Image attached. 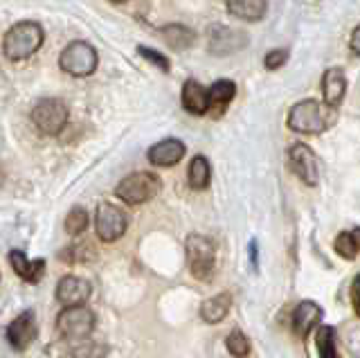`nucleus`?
<instances>
[{
	"label": "nucleus",
	"mask_w": 360,
	"mask_h": 358,
	"mask_svg": "<svg viewBox=\"0 0 360 358\" xmlns=\"http://www.w3.org/2000/svg\"><path fill=\"white\" fill-rule=\"evenodd\" d=\"M349 298H352V307H354V313L360 318V273L354 277L352 282V288H349Z\"/></svg>",
	"instance_id": "obj_29"
},
{
	"label": "nucleus",
	"mask_w": 360,
	"mask_h": 358,
	"mask_svg": "<svg viewBox=\"0 0 360 358\" xmlns=\"http://www.w3.org/2000/svg\"><path fill=\"white\" fill-rule=\"evenodd\" d=\"M146 155H149V162L155 165V167H174V165H178L180 160H183L185 144L180 140L169 138V140L153 144Z\"/></svg>",
	"instance_id": "obj_15"
},
{
	"label": "nucleus",
	"mask_w": 360,
	"mask_h": 358,
	"mask_svg": "<svg viewBox=\"0 0 360 358\" xmlns=\"http://www.w3.org/2000/svg\"><path fill=\"white\" fill-rule=\"evenodd\" d=\"M315 347H318L320 358H340L335 347V329L329 327V324H322V327L315 331Z\"/></svg>",
	"instance_id": "obj_24"
},
{
	"label": "nucleus",
	"mask_w": 360,
	"mask_h": 358,
	"mask_svg": "<svg viewBox=\"0 0 360 358\" xmlns=\"http://www.w3.org/2000/svg\"><path fill=\"white\" fill-rule=\"evenodd\" d=\"M288 158H290L292 172L297 174V178L302 183L318 185L320 170H318V158H315L311 147H307V144H302V142L292 144V147L288 149Z\"/></svg>",
	"instance_id": "obj_10"
},
{
	"label": "nucleus",
	"mask_w": 360,
	"mask_h": 358,
	"mask_svg": "<svg viewBox=\"0 0 360 358\" xmlns=\"http://www.w3.org/2000/svg\"><path fill=\"white\" fill-rule=\"evenodd\" d=\"M225 5H228V12L239 18V20H262L266 16V9H268V3L266 0H225Z\"/></svg>",
	"instance_id": "obj_19"
},
{
	"label": "nucleus",
	"mask_w": 360,
	"mask_h": 358,
	"mask_svg": "<svg viewBox=\"0 0 360 358\" xmlns=\"http://www.w3.org/2000/svg\"><path fill=\"white\" fill-rule=\"evenodd\" d=\"M138 52L142 54V57H144L146 61H151L153 65H158V68H160L162 72H167V70H169V61L162 57L160 52H155V50H151V48H144V46H140V48H138Z\"/></svg>",
	"instance_id": "obj_27"
},
{
	"label": "nucleus",
	"mask_w": 360,
	"mask_h": 358,
	"mask_svg": "<svg viewBox=\"0 0 360 358\" xmlns=\"http://www.w3.org/2000/svg\"><path fill=\"white\" fill-rule=\"evenodd\" d=\"M236 95V86L230 79H219L214 82L210 88V110L214 117H221L225 113V108L234 99Z\"/></svg>",
	"instance_id": "obj_18"
},
{
	"label": "nucleus",
	"mask_w": 360,
	"mask_h": 358,
	"mask_svg": "<svg viewBox=\"0 0 360 358\" xmlns=\"http://www.w3.org/2000/svg\"><path fill=\"white\" fill-rule=\"evenodd\" d=\"M93 293L88 279L77 277V275H65L59 286H56V300L65 307H82L86 305V300Z\"/></svg>",
	"instance_id": "obj_11"
},
{
	"label": "nucleus",
	"mask_w": 360,
	"mask_h": 358,
	"mask_svg": "<svg viewBox=\"0 0 360 358\" xmlns=\"http://www.w3.org/2000/svg\"><path fill=\"white\" fill-rule=\"evenodd\" d=\"M349 48H352V52H354V54H360V25L354 30L352 41H349Z\"/></svg>",
	"instance_id": "obj_30"
},
{
	"label": "nucleus",
	"mask_w": 360,
	"mask_h": 358,
	"mask_svg": "<svg viewBox=\"0 0 360 358\" xmlns=\"http://www.w3.org/2000/svg\"><path fill=\"white\" fill-rule=\"evenodd\" d=\"M335 252L342 257V260H356L360 252V228L352 232H340L333 241Z\"/></svg>",
	"instance_id": "obj_21"
},
{
	"label": "nucleus",
	"mask_w": 360,
	"mask_h": 358,
	"mask_svg": "<svg viewBox=\"0 0 360 358\" xmlns=\"http://www.w3.org/2000/svg\"><path fill=\"white\" fill-rule=\"evenodd\" d=\"M86 228H88V212L84 207H72L70 215L65 217V230H68V234L77 237V234H82Z\"/></svg>",
	"instance_id": "obj_26"
},
{
	"label": "nucleus",
	"mask_w": 360,
	"mask_h": 358,
	"mask_svg": "<svg viewBox=\"0 0 360 358\" xmlns=\"http://www.w3.org/2000/svg\"><path fill=\"white\" fill-rule=\"evenodd\" d=\"M322 320V309L320 305H315L311 300H304L292 311V331H295L297 338H307L309 331Z\"/></svg>",
	"instance_id": "obj_13"
},
{
	"label": "nucleus",
	"mask_w": 360,
	"mask_h": 358,
	"mask_svg": "<svg viewBox=\"0 0 360 358\" xmlns=\"http://www.w3.org/2000/svg\"><path fill=\"white\" fill-rule=\"evenodd\" d=\"M322 93H324V104L331 108H338L347 93V77L342 68H329L322 77Z\"/></svg>",
	"instance_id": "obj_17"
},
{
	"label": "nucleus",
	"mask_w": 360,
	"mask_h": 358,
	"mask_svg": "<svg viewBox=\"0 0 360 358\" xmlns=\"http://www.w3.org/2000/svg\"><path fill=\"white\" fill-rule=\"evenodd\" d=\"M185 252H187V262H189V271L196 279H210L214 273V266H217V248L214 243L202 237V234H189L185 241Z\"/></svg>",
	"instance_id": "obj_4"
},
{
	"label": "nucleus",
	"mask_w": 360,
	"mask_h": 358,
	"mask_svg": "<svg viewBox=\"0 0 360 358\" xmlns=\"http://www.w3.org/2000/svg\"><path fill=\"white\" fill-rule=\"evenodd\" d=\"M43 46V27L34 20H22L7 30L3 39V54L9 61L30 59Z\"/></svg>",
	"instance_id": "obj_2"
},
{
	"label": "nucleus",
	"mask_w": 360,
	"mask_h": 358,
	"mask_svg": "<svg viewBox=\"0 0 360 358\" xmlns=\"http://www.w3.org/2000/svg\"><path fill=\"white\" fill-rule=\"evenodd\" d=\"M37 335H39V324H37L34 311H22L7 327V340L18 352H25L27 347L37 340Z\"/></svg>",
	"instance_id": "obj_9"
},
{
	"label": "nucleus",
	"mask_w": 360,
	"mask_h": 358,
	"mask_svg": "<svg viewBox=\"0 0 360 358\" xmlns=\"http://www.w3.org/2000/svg\"><path fill=\"white\" fill-rule=\"evenodd\" d=\"M286 124L290 131L304 136H318L333 124V108L329 104H320L315 99H304L290 108Z\"/></svg>",
	"instance_id": "obj_1"
},
{
	"label": "nucleus",
	"mask_w": 360,
	"mask_h": 358,
	"mask_svg": "<svg viewBox=\"0 0 360 358\" xmlns=\"http://www.w3.org/2000/svg\"><path fill=\"white\" fill-rule=\"evenodd\" d=\"M286 59H288V50H273V52H268L266 54V68L268 70H277V68H281V65L286 63Z\"/></svg>",
	"instance_id": "obj_28"
},
{
	"label": "nucleus",
	"mask_w": 360,
	"mask_h": 358,
	"mask_svg": "<svg viewBox=\"0 0 360 358\" xmlns=\"http://www.w3.org/2000/svg\"><path fill=\"white\" fill-rule=\"evenodd\" d=\"M232 307V298L230 293H219L212 295L210 300H205L200 305V318L205 320L207 324H217L221 320H225V316L230 313Z\"/></svg>",
	"instance_id": "obj_20"
},
{
	"label": "nucleus",
	"mask_w": 360,
	"mask_h": 358,
	"mask_svg": "<svg viewBox=\"0 0 360 358\" xmlns=\"http://www.w3.org/2000/svg\"><path fill=\"white\" fill-rule=\"evenodd\" d=\"M225 347H228V352L234 356V358H245L248 352H250V343H248L245 333L241 329H232L228 340H225Z\"/></svg>",
	"instance_id": "obj_25"
},
{
	"label": "nucleus",
	"mask_w": 360,
	"mask_h": 358,
	"mask_svg": "<svg viewBox=\"0 0 360 358\" xmlns=\"http://www.w3.org/2000/svg\"><path fill=\"white\" fill-rule=\"evenodd\" d=\"M112 3H127V0H112Z\"/></svg>",
	"instance_id": "obj_32"
},
{
	"label": "nucleus",
	"mask_w": 360,
	"mask_h": 358,
	"mask_svg": "<svg viewBox=\"0 0 360 358\" xmlns=\"http://www.w3.org/2000/svg\"><path fill=\"white\" fill-rule=\"evenodd\" d=\"M183 108L191 115H205L210 110V91L196 79H187L183 86Z\"/></svg>",
	"instance_id": "obj_16"
},
{
	"label": "nucleus",
	"mask_w": 360,
	"mask_h": 358,
	"mask_svg": "<svg viewBox=\"0 0 360 358\" xmlns=\"http://www.w3.org/2000/svg\"><path fill=\"white\" fill-rule=\"evenodd\" d=\"M56 329L63 338H86L95 329V313L88 307H65L56 316Z\"/></svg>",
	"instance_id": "obj_7"
},
{
	"label": "nucleus",
	"mask_w": 360,
	"mask_h": 358,
	"mask_svg": "<svg viewBox=\"0 0 360 358\" xmlns=\"http://www.w3.org/2000/svg\"><path fill=\"white\" fill-rule=\"evenodd\" d=\"M68 106L56 97H45L41 102H37L32 110V120L37 129L45 136H59L68 124Z\"/></svg>",
	"instance_id": "obj_6"
},
{
	"label": "nucleus",
	"mask_w": 360,
	"mask_h": 358,
	"mask_svg": "<svg viewBox=\"0 0 360 358\" xmlns=\"http://www.w3.org/2000/svg\"><path fill=\"white\" fill-rule=\"evenodd\" d=\"M9 264L14 268V273L20 279H25L27 284H39L45 275V260H27V255L22 250H11Z\"/></svg>",
	"instance_id": "obj_14"
},
{
	"label": "nucleus",
	"mask_w": 360,
	"mask_h": 358,
	"mask_svg": "<svg viewBox=\"0 0 360 358\" xmlns=\"http://www.w3.org/2000/svg\"><path fill=\"white\" fill-rule=\"evenodd\" d=\"M245 39L248 37L241 34V32H234L223 25H214L210 34V50L214 54H232L236 50L245 48Z\"/></svg>",
	"instance_id": "obj_12"
},
{
	"label": "nucleus",
	"mask_w": 360,
	"mask_h": 358,
	"mask_svg": "<svg viewBox=\"0 0 360 358\" xmlns=\"http://www.w3.org/2000/svg\"><path fill=\"white\" fill-rule=\"evenodd\" d=\"M160 178L151 172H135L127 176L117 185L115 194L120 200H124L127 205H142L146 200H151L158 192H160Z\"/></svg>",
	"instance_id": "obj_3"
},
{
	"label": "nucleus",
	"mask_w": 360,
	"mask_h": 358,
	"mask_svg": "<svg viewBox=\"0 0 360 358\" xmlns=\"http://www.w3.org/2000/svg\"><path fill=\"white\" fill-rule=\"evenodd\" d=\"M61 70L72 77H88L97 68V50L86 41H72L59 57Z\"/></svg>",
	"instance_id": "obj_5"
},
{
	"label": "nucleus",
	"mask_w": 360,
	"mask_h": 358,
	"mask_svg": "<svg viewBox=\"0 0 360 358\" xmlns=\"http://www.w3.org/2000/svg\"><path fill=\"white\" fill-rule=\"evenodd\" d=\"M127 228H129V219L124 215V210H120L112 203H99L95 215V230L101 241L106 243L117 241L120 237H124Z\"/></svg>",
	"instance_id": "obj_8"
},
{
	"label": "nucleus",
	"mask_w": 360,
	"mask_h": 358,
	"mask_svg": "<svg viewBox=\"0 0 360 358\" xmlns=\"http://www.w3.org/2000/svg\"><path fill=\"white\" fill-rule=\"evenodd\" d=\"M257 262H259V250H257V241H250V264H252V268H257Z\"/></svg>",
	"instance_id": "obj_31"
},
{
	"label": "nucleus",
	"mask_w": 360,
	"mask_h": 358,
	"mask_svg": "<svg viewBox=\"0 0 360 358\" xmlns=\"http://www.w3.org/2000/svg\"><path fill=\"white\" fill-rule=\"evenodd\" d=\"M162 34H165L167 43H169V46H172L174 50H185V48H189L191 43H194V39H196L194 32H191L189 27H185V25H180V23H174V25L162 27Z\"/></svg>",
	"instance_id": "obj_22"
},
{
	"label": "nucleus",
	"mask_w": 360,
	"mask_h": 358,
	"mask_svg": "<svg viewBox=\"0 0 360 358\" xmlns=\"http://www.w3.org/2000/svg\"><path fill=\"white\" fill-rule=\"evenodd\" d=\"M212 181V170L205 155H196L189 162V185L194 189H205Z\"/></svg>",
	"instance_id": "obj_23"
}]
</instances>
